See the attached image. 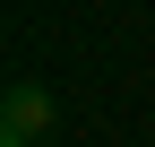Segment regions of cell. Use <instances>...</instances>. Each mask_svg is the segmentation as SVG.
Wrapping results in <instances>:
<instances>
[{
    "instance_id": "6da1fadb",
    "label": "cell",
    "mask_w": 155,
    "mask_h": 147,
    "mask_svg": "<svg viewBox=\"0 0 155 147\" xmlns=\"http://www.w3.org/2000/svg\"><path fill=\"white\" fill-rule=\"evenodd\" d=\"M43 130H52V87L17 78L9 95H0V147H35Z\"/></svg>"
}]
</instances>
